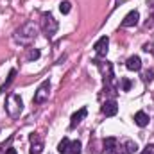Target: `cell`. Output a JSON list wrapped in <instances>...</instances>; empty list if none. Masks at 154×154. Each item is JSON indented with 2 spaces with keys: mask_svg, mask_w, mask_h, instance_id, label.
I'll list each match as a JSON object with an SVG mask.
<instances>
[{
  "mask_svg": "<svg viewBox=\"0 0 154 154\" xmlns=\"http://www.w3.org/2000/svg\"><path fill=\"white\" fill-rule=\"evenodd\" d=\"M39 57V50L38 48H31V50H29V54H27V59H29V61H32V59H38Z\"/></svg>",
  "mask_w": 154,
  "mask_h": 154,
  "instance_id": "18",
  "label": "cell"
},
{
  "mask_svg": "<svg viewBox=\"0 0 154 154\" xmlns=\"http://www.w3.org/2000/svg\"><path fill=\"white\" fill-rule=\"evenodd\" d=\"M29 140H31V151H29V152L31 154H41V151H43V140H41V136L32 133V134L29 136Z\"/></svg>",
  "mask_w": 154,
  "mask_h": 154,
  "instance_id": "6",
  "label": "cell"
},
{
  "mask_svg": "<svg viewBox=\"0 0 154 154\" xmlns=\"http://www.w3.org/2000/svg\"><path fill=\"white\" fill-rule=\"evenodd\" d=\"M108 47H109V38H108V36L99 38V39H97V43L93 45V48H95L97 56H100V57H104V56L108 54Z\"/></svg>",
  "mask_w": 154,
  "mask_h": 154,
  "instance_id": "5",
  "label": "cell"
},
{
  "mask_svg": "<svg viewBox=\"0 0 154 154\" xmlns=\"http://www.w3.org/2000/svg\"><path fill=\"white\" fill-rule=\"evenodd\" d=\"M5 151H7V149H5V143H2V145H0V154H5Z\"/></svg>",
  "mask_w": 154,
  "mask_h": 154,
  "instance_id": "24",
  "label": "cell"
},
{
  "mask_svg": "<svg viewBox=\"0 0 154 154\" xmlns=\"http://www.w3.org/2000/svg\"><path fill=\"white\" fill-rule=\"evenodd\" d=\"M14 77H16V70L13 68V70L9 72V75H7V79H5V82H4V84L0 86V93H5V90H7V88L11 86V82L14 81Z\"/></svg>",
  "mask_w": 154,
  "mask_h": 154,
  "instance_id": "14",
  "label": "cell"
},
{
  "mask_svg": "<svg viewBox=\"0 0 154 154\" xmlns=\"http://www.w3.org/2000/svg\"><path fill=\"white\" fill-rule=\"evenodd\" d=\"M138 20H140V13H138V11H131V13H127L125 18L122 20V27H133V25L138 23Z\"/></svg>",
  "mask_w": 154,
  "mask_h": 154,
  "instance_id": "7",
  "label": "cell"
},
{
  "mask_svg": "<svg viewBox=\"0 0 154 154\" xmlns=\"http://www.w3.org/2000/svg\"><path fill=\"white\" fill-rule=\"evenodd\" d=\"M152 75H154V72L151 70V72H147V74L143 75V79H145V81H151V79H152Z\"/></svg>",
  "mask_w": 154,
  "mask_h": 154,
  "instance_id": "21",
  "label": "cell"
},
{
  "mask_svg": "<svg viewBox=\"0 0 154 154\" xmlns=\"http://www.w3.org/2000/svg\"><path fill=\"white\" fill-rule=\"evenodd\" d=\"M81 149H82V145H81L79 140H75V142L70 143V152L72 154H81Z\"/></svg>",
  "mask_w": 154,
  "mask_h": 154,
  "instance_id": "17",
  "label": "cell"
},
{
  "mask_svg": "<svg viewBox=\"0 0 154 154\" xmlns=\"http://www.w3.org/2000/svg\"><path fill=\"white\" fill-rule=\"evenodd\" d=\"M70 140L68 138H63L61 142H59V145H57V151H59V154H72L70 152Z\"/></svg>",
  "mask_w": 154,
  "mask_h": 154,
  "instance_id": "13",
  "label": "cell"
},
{
  "mask_svg": "<svg viewBox=\"0 0 154 154\" xmlns=\"http://www.w3.org/2000/svg\"><path fill=\"white\" fill-rule=\"evenodd\" d=\"M34 36H36L34 25H32V23H27V25H23V27H20V29L16 31L14 39H16L18 43H22V45H27V43H31V41L34 39Z\"/></svg>",
  "mask_w": 154,
  "mask_h": 154,
  "instance_id": "1",
  "label": "cell"
},
{
  "mask_svg": "<svg viewBox=\"0 0 154 154\" xmlns=\"http://www.w3.org/2000/svg\"><path fill=\"white\" fill-rule=\"evenodd\" d=\"M116 111H118V104L115 100H108V102L102 104V113L106 116H115Z\"/></svg>",
  "mask_w": 154,
  "mask_h": 154,
  "instance_id": "8",
  "label": "cell"
},
{
  "mask_svg": "<svg viewBox=\"0 0 154 154\" xmlns=\"http://www.w3.org/2000/svg\"><path fill=\"white\" fill-rule=\"evenodd\" d=\"M131 90V81L129 79H122V91H129Z\"/></svg>",
  "mask_w": 154,
  "mask_h": 154,
  "instance_id": "19",
  "label": "cell"
},
{
  "mask_svg": "<svg viewBox=\"0 0 154 154\" xmlns=\"http://www.w3.org/2000/svg\"><path fill=\"white\" fill-rule=\"evenodd\" d=\"M70 9H72V4H70L68 0H65V2H61V4H59V11H61L63 14H68V13H70Z\"/></svg>",
  "mask_w": 154,
  "mask_h": 154,
  "instance_id": "16",
  "label": "cell"
},
{
  "mask_svg": "<svg viewBox=\"0 0 154 154\" xmlns=\"http://www.w3.org/2000/svg\"><path fill=\"white\" fill-rule=\"evenodd\" d=\"M136 149H138V147H136V143H134L133 140H125V142H122V145H120L118 152H120V154H133Z\"/></svg>",
  "mask_w": 154,
  "mask_h": 154,
  "instance_id": "11",
  "label": "cell"
},
{
  "mask_svg": "<svg viewBox=\"0 0 154 154\" xmlns=\"http://www.w3.org/2000/svg\"><path fill=\"white\" fill-rule=\"evenodd\" d=\"M116 143H118V140H116V138H113V136L106 138V140H104V151H111V149H115Z\"/></svg>",
  "mask_w": 154,
  "mask_h": 154,
  "instance_id": "15",
  "label": "cell"
},
{
  "mask_svg": "<svg viewBox=\"0 0 154 154\" xmlns=\"http://www.w3.org/2000/svg\"><path fill=\"white\" fill-rule=\"evenodd\" d=\"M5 154H18V152H16V149H13V147H9V149L5 151Z\"/></svg>",
  "mask_w": 154,
  "mask_h": 154,
  "instance_id": "22",
  "label": "cell"
},
{
  "mask_svg": "<svg viewBox=\"0 0 154 154\" xmlns=\"http://www.w3.org/2000/svg\"><path fill=\"white\" fill-rule=\"evenodd\" d=\"M134 124H136L138 127H145V125L149 124V116H147V113L138 111V113L134 115Z\"/></svg>",
  "mask_w": 154,
  "mask_h": 154,
  "instance_id": "12",
  "label": "cell"
},
{
  "mask_svg": "<svg viewBox=\"0 0 154 154\" xmlns=\"http://www.w3.org/2000/svg\"><path fill=\"white\" fill-rule=\"evenodd\" d=\"M5 109L11 116H18L23 109V102H22V97L18 93H13L7 97V102H5Z\"/></svg>",
  "mask_w": 154,
  "mask_h": 154,
  "instance_id": "2",
  "label": "cell"
},
{
  "mask_svg": "<svg viewBox=\"0 0 154 154\" xmlns=\"http://www.w3.org/2000/svg\"><path fill=\"white\" fill-rule=\"evenodd\" d=\"M125 66H127V70H131V72H138V70L142 68V59H140L138 56H131V57L125 61Z\"/></svg>",
  "mask_w": 154,
  "mask_h": 154,
  "instance_id": "9",
  "label": "cell"
},
{
  "mask_svg": "<svg viewBox=\"0 0 154 154\" xmlns=\"http://www.w3.org/2000/svg\"><path fill=\"white\" fill-rule=\"evenodd\" d=\"M86 115H88L86 108H81V109H79L77 113H74V115H72V118H70V127H72V129H74V127H77V125L82 122V118H84Z\"/></svg>",
  "mask_w": 154,
  "mask_h": 154,
  "instance_id": "10",
  "label": "cell"
},
{
  "mask_svg": "<svg viewBox=\"0 0 154 154\" xmlns=\"http://www.w3.org/2000/svg\"><path fill=\"white\" fill-rule=\"evenodd\" d=\"M48 91H50V81L47 79V81H43L41 84H39V88L36 90V93H34V102L36 104H41V102H45L47 99H48Z\"/></svg>",
  "mask_w": 154,
  "mask_h": 154,
  "instance_id": "4",
  "label": "cell"
},
{
  "mask_svg": "<svg viewBox=\"0 0 154 154\" xmlns=\"http://www.w3.org/2000/svg\"><path fill=\"white\" fill-rule=\"evenodd\" d=\"M106 154H120V152H118V149L115 147V149H111V151H106Z\"/></svg>",
  "mask_w": 154,
  "mask_h": 154,
  "instance_id": "23",
  "label": "cell"
},
{
  "mask_svg": "<svg viewBox=\"0 0 154 154\" xmlns=\"http://www.w3.org/2000/svg\"><path fill=\"white\" fill-rule=\"evenodd\" d=\"M140 154H154V143L147 145V147H145V149H143V151H142Z\"/></svg>",
  "mask_w": 154,
  "mask_h": 154,
  "instance_id": "20",
  "label": "cell"
},
{
  "mask_svg": "<svg viewBox=\"0 0 154 154\" xmlns=\"http://www.w3.org/2000/svg\"><path fill=\"white\" fill-rule=\"evenodd\" d=\"M41 29H43V32H45L48 38L56 34V31H57V22L54 20V16H52L50 13H43V14H41Z\"/></svg>",
  "mask_w": 154,
  "mask_h": 154,
  "instance_id": "3",
  "label": "cell"
}]
</instances>
